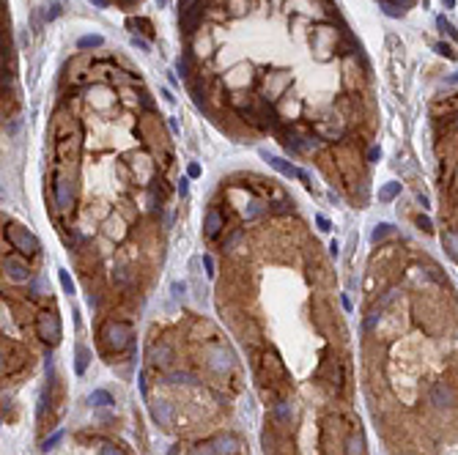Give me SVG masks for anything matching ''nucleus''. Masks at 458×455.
<instances>
[{"label": "nucleus", "instance_id": "nucleus-1", "mask_svg": "<svg viewBox=\"0 0 458 455\" xmlns=\"http://www.w3.org/2000/svg\"><path fill=\"white\" fill-rule=\"evenodd\" d=\"M102 343L107 354H121L132 346V324L129 321H110L102 329Z\"/></svg>", "mask_w": 458, "mask_h": 455}, {"label": "nucleus", "instance_id": "nucleus-2", "mask_svg": "<svg viewBox=\"0 0 458 455\" xmlns=\"http://www.w3.org/2000/svg\"><path fill=\"white\" fill-rule=\"evenodd\" d=\"M6 239H9L11 250H17L20 255H25V258H36L39 250H42L39 239L30 233L28 228H22V225H9V228H6Z\"/></svg>", "mask_w": 458, "mask_h": 455}, {"label": "nucleus", "instance_id": "nucleus-3", "mask_svg": "<svg viewBox=\"0 0 458 455\" xmlns=\"http://www.w3.org/2000/svg\"><path fill=\"white\" fill-rule=\"evenodd\" d=\"M428 403L433 406V409H439V411H450L453 406L458 403V392H455V387L450 384V381H433L431 389H428Z\"/></svg>", "mask_w": 458, "mask_h": 455}, {"label": "nucleus", "instance_id": "nucleus-4", "mask_svg": "<svg viewBox=\"0 0 458 455\" xmlns=\"http://www.w3.org/2000/svg\"><path fill=\"white\" fill-rule=\"evenodd\" d=\"M52 197H55L58 211H69L71 206H74V181H71L69 175H55Z\"/></svg>", "mask_w": 458, "mask_h": 455}, {"label": "nucleus", "instance_id": "nucleus-5", "mask_svg": "<svg viewBox=\"0 0 458 455\" xmlns=\"http://www.w3.org/2000/svg\"><path fill=\"white\" fill-rule=\"evenodd\" d=\"M36 334L44 343L55 346V343L61 340V321H58V315H55V313H39V318H36Z\"/></svg>", "mask_w": 458, "mask_h": 455}, {"label": "nucleus", "instance_id": "nucleus-6", "mask_svg": "<svg viewBox=\"0 0 458 455\" xmlns=\"http://www.w3.org/2000/svg\"><path fill=\"white\" fill-rule=\"evenodd\" d=\"M3 271L6 274L11 277L14 283H30V274H33V271H30V263L25 261V255H6L3 258Z\"/></svg>", "mask_w": 458, "mask_h": 455}, {"label": "nucleus", "instance_id": "nucleus-7", "mask_svg": "<svg viewBox=\"0 0 458 455\" xmlns=\"http://www.w3.org/2000/svg\"><path fill=\"white\" fill-rule=\"evenodd\" d=\"M313 47H316L318 58L327 61L329 55L340 47V44H337V33H335V30H329V28H318L316 33H313Z\"/></svg>", "mask_w": 458, "mask_h": 455}, {"label": "nucleus", "instance_id": "nucleus-8", "mask_svg": "<svg viewBox=\"0 0 458 455\" xmlns=\"http://www.w3.org/2000/svg\"><path fill=\"white\" fill-rule=\"evenodd\" d=\"M148 411H151V420H154L157 425H162V428L173 425V406L167 401H162V398H154V401L148 403Z\"/></svg>", "mask_w": 458, "mask_h": 455}, {"label": "nucleus", "instance_id": "nucleus-9", "mask_svg": "<svg viewBox=\"0 0 458 455\" xmlns=\"http://www.w3.org/2000/svg\"><path fill=\"white\" fill-rule=\"evenodd\" d=\"M206 365H208V370H214L217 376H225V373L231 370V354L225 348H212L208 351V359H206Z\"/></svg>", "mask_w": 458, "mask_h": 455}, {"label": "nucleus", "instance_id": "nucleus-10", "mask_svg": "<svg viewBox=\"0 0 458 455\" xmlns=\"http://www.w3.org/2000/svg\"><path fill=\"white\" fill-rule=\"evenodd\" d=\"M222 228H225V217L220 214V209H208L206 211V217H203V236L206 239H217L222 233Z\"/></svg>", "mask_w": 458, "mask_h": 455}, {"label": "nucleus", "instance_id": "nucleus-11", "mask_svg": "<svg viewBox=\"0 0 458 455\" xmlns=\"http://www.w3.org/2000/svg\"><path fill=\"white\" fill-rule=\"evenodd\" d=\"M261 156L266 159V162L275 167V170L280 173V175H285V179H294V175H299V170L291 165V162H285L283 156H275V154H266V151H261Z\"/></svg>", "mask_w": 458, "mask_h": 455}, {"label": "nucleus", "instance_id": "nucleus-12", "mask_svg": "<svg viewBox=\"0 0 458 455\" xmlns=\"http://www.w3.org/2000/svg\"><path fill=\"white\" fill-rule=\"evenodd\" d=\"M148 359L154 365H167L173 359V348L167 346V343H154V346L148 348Z\"/></svg>", "mask_w": 458, "mask_h": 455}, {"label": "nucleus", "instance_id": "nucleus-13", "mask_svg": "<svg viewBox=\"0 0 458 455\" xmlns=\"http://www.w3.org/2000/svg\"><path fill=\"white\" fill-rule=\"evenodd\" d=\"M214 447H217V455H236L239 452V442L234 436H217L212 439Z\"/></svg>", "mask_w": 458, "mask_h": 455}, {"label": "nucleus", "instance_id": "nucleus-14", "mask_svg": "<svg viewBox=\"0 0 458 455\" xmlns=\"http://www.w3.org/2000/svg\"><path fill=\"white\" fill-rule=\"evenodd\" d=\"M272 417H275L277 425H288V422H291V417H294L291 403H288V401H277L275 409H272Z\"/></svg>", "mask_w": 458, "mask_h": 455}, {"label": "nucleus", "instance_id": "nucleus-15", "mask_svg": "<svg viewBox=\"0 0 458 455\" xmlns=\"http://www.w3.org/2000/svg\"><path fill=\"white\" fill-rule=\"evenodd\" d=\"M381 318H384V310H381V307H373L371 313L365 315V321H362V332H365V334L376 332V329H379V324H381Z\"/></svg>", "mask_w": 458, "mask_h": 455}, {"label": "nucleus", "instance_id": "nucleus-16", "mask_svg": "<svg viewBox=\"0 0 458 455\" xmlns=\"http://www.w3.org/2000/svg\"><path fill=\"white\" fill-rule=\"evenodd\" d=\"M88 362H91V351H88L85 346H77L74 348V370H77V376H83V373L88 370Z\"/></svg>", "mask_w": 458, "mask_h": 455}, {"label": "nucleus", "instance_id": "nucleus-17", "mask_svg": "<svg viewBox=\"0 0 458 455\" xmlns=\"http://www.w3.org/2000/svg\"><path fill=\"white\" fill-rule=\"evenodd\" d=\"M88 403H91V406H99V409H107V406H112L116 401H112V395L107 392V389H93V392L88 395Z\"/></svg>", "mask_w": 458, "mask_h": 455}, {"label": "nucleus", "instance_id": "nucleus-18", "mask_svg": "<svg viewBox=\"0 0 458 455\" xmlns=\"http://www.w3.org/2000/svg\"><path fill=\"white\" fill-rule=\"evenodd\" d=\"M346 455H365V439H362V433H351L346 439Z\"/></svg>", "mask_w": 458, "mask_h": 455}, {"label": "nucleus", "instance_id": "nucleus-19", "mask_svg": "<svg viewBox=\"0 0 458 455\" xmlns=\"http://www.w3.org/2000/svg\"><path fill=\"white\" fill-rule=\"evenodd\" d=\"M104 38L99 33H88V36H80L77 38V50H96V47H102Z\"/></svg>", "mask_w": 458, "mask_h": 455}, {"label": "nucleus", "instance_id": "nucleus-20", "mask_svg": "<svg viewBox=\"0 0 458 455\" xmlns=\"http://www.w3.org/2000/svg\"><path fill=\"white\" fill-rule=\"evenodd\" d=\"M398 192H400V184H398V181H390V184H384V187L379 189V203H390Z\"/></svg>", "mask_w": 458, "mask_h": 455}, {"label": "nucleus", "instance_id": "nucleus-21", "mask_svg": "<svg viewBox=\"0 0 458 455\" xmlns=\"http://www.w3.org/2000/svg\"><path fill=\"white\" fill-rule=\"evenodd\" d=\"M387 236H392V225H387V222H379V225L373 228V233H371V242L379 244V242H384Z\"/></svg>", "mask_w": 458, "mask_h": 455}, {"label": "nucleus", "instance_id": "nucleus-22", "mask_svg": "<svg viewBox=\"0 0 458 455\" xmlns=\"http://www.w3.org/2000/svg\"><path fill=\"white\" fill-rule=\"evenodd\" d=\"M167 384H195V376H189L184 370H173L167 373Z\"/></svg>", "mask_w": 458, "mask_h": 455}, {"label": "nucleus", "instance_id": "nucleus-23", "mask_svg": "<svg viewBox=\"0 0 458 455\" xmlns=\"http://www.w3.org/2000/svg\"><path fill=\"white\" fill-rule=\"evenodd\" d=\"M379 3H381V9H384V14H387V17H392V19L404 17V9H400V6H395L392 0H379Z\"/></svg>", "mask_w": 458, "mask_h": 455}, {"label": "nucleus", "instance_id": "nucleus-24", "mask_svg": "<svg viewBox=\"0 0 458 455\" xmlns=\"http://www.w3.org/2000/svg\"><path fill=\"white\" fill-rule=\"evenodd\" d=\"M189 455H217V447H214V442H200L189 450Z\"/></svg>", "mask_w": 458, "mask_h": 455}, {"label": "nucleus", "instance_id": "nucleus-25", "mask_svg": "<svg viewBox=\"0 0 458 455\" xmlns=\"http://www.w3.org/2000/svg\"><path fill=\"white\" fill-rule=\"evenodd\" d=\"M61 11H63V9H61V3H55V0H52V3H47V6H44V11H42V14H44V19H47V22H52V19H58V17H61Z\"/></svg>", "mask_w": 458, "mask_h": 455}, {"label": "nucleus", "instance_id": "nucleus-26", "mask_svg": "<svg viewBox=\"0 0 458 455\" xmlns=\"http://www.w3.org/2000/svg\"><path fill=\"white\" fill-rule=\"evenodd\" d=\"M129 28H140V33H146V36H154V25H151L148 19H143V17H138V19H129Z\"/></svg>", "mask_w": 458, "mask_h": 455}, {"label": "nucleus", "instance_id": "nucleus-27", "mask_svg": "<svg viewBox=\"0 0 458 455\" xmlns=\"http://www.w3.org/2000/svg\"><path fill=\"white\" fill-rule=\"evenodd\" d=\"M228 9H231V14H234V17H242V14L250 9V0H231Z\"/></svg>", "mask_w": 458, "mask_h": 455}, {"label": "nucleus", "instance_id": "nucleus-28", "mask_svg": "<svg viewBox=\"0 0 458 455\" xmlns=\"http://www.w3.org/2000/svg\"><path fill=\"white\" fill-rule=\"evenodd\" d=\"M61 439H63V430H55L52 436H47L44 442H42V452H50L55 444H61Z\"/></svg>", "mask_w": 458, "mask_h": 455}, {"label": "nucleus", "instance_id": "nucleus-29", "mask_svg": "<svg viewBox=\"0 0 458 455\" xmlns=\"http://www.w3.org/2000/svg\"><path fill=\"white\" fill-rule=\"evenodd\" d=\"M58 280H61V285H63V291H66L69 296H71V293H74V283H71V277H69V271H66V269H61V271H58Z\"/></svg>", "mask_w": 458, "mask_h": 455}, {"label": "nucleus", "instance_id": "nucleus-30", "mask_svg": "<svg viewBox=\"0 0 458 455\" xmlns=\"http://www.w3.org/2000/svg\"><path fill=\"white\" fill-rule=\"evenodd\" d=\"M176 71H179L181 77H189V58L187 55H179V58H176Z\"/></svg>", "mask_w": 458, "mask_h": 455}, {"label": "nucleus", "instance_id": "nucleus-31", "mask_svg": "<svg viewBox=\"0 0 458 455\" xmlns=\"http://www.w3.org/2000/svg\"><path fill=\"white\" fill-rule=\"evenodd\" d=\"M436 25H439V30H442V33H447L450 38H458V30H455L453 25H450V22H447L445 17H439V19H436Z\"/></svg>", "mask_w": 458, "mask_h": 455}, {"label": "nucleus", "instance_id": "nucleus-32", "mask_svg": "<svg viewBox=\"0 0 458 455\" xmlns=\"http://www.w3.org/2000/svg\"><path fill=\"white\" fill-rule=\"evenodd\" d=\"M170 291H173V299H184V296H187V283L173 280L170 283Z\"/></svg>", "mask_w": 458, "mask_h": 455}, {"label": "nucleus", "instance_id": "nucleus-33", "mask_svg": "<svg viewBox=\"0 0 458 455\" xmlns=\"http://www.w3.org/2000/svg\"><path fill=\"white\" fill-rule=\"evenodd\" d=\"M379 156H381V148L379 146H371V148H368V154H365V162L373 165V162H379Z\"/></svg>", "mask_w": 458, "mask_h": 455}, {"label": "nucleus", "instance_id": "nucleus-34", "mask_svg": "<svg viewBox=\"0 0 458 455\" xmlns=\"http://www.w3.org/2000/svg\"><path fill=\"white\" fill-rule=\"evenodd\" d=\"M112 280H118V283H129V280H132V274H129V271H126L124 266H118L116 271H112Z\"/></svg>", "mask_w": 458, "mask_h": 455}, {"label": "nucleus", "instance_id": "nucleus-35", "mask_svg": "<svg viewBox=\"0 0 458 455\" xmlns=\"http://www.w3.org/2000/svg\"><path fill=\"white\" fill-rule=\"evenodd\" d=\"M99 455H124L121 447H116V444H102L99 447Z\"/></svg>", "mask_w": 458, "mask_h": 455}, {"label": "nucleus", "instance_id": "nucleus-36", "mask_svg": "<svg viewBox=\"0 0 458 455\" xmlns=\"http://www.w3.org/2000/svg\"><path fill=\"white\" fill-rule=\"evenodd\" d=\"M200 261H203V269H206V274H208V277H214V274H217V269H214V258H212V255H203V258H200Z\"/></svg>", "mask_w": 458, "mask_h": 455}, {"label": "nucleus", "instance_id": "nucleus-37", "mask_svg": "<svg viewBox=\"0 0 458 455\" xmlns=\"http://www.w3.org/2000/svg\"><path fill=\"white\" fill-rule=\"evenodd\" d=\"M414 222H417V228H420V230H425V233H431V230H433L431 220H428V217H423V214H420V217H417Z\"/></svg>", "mask_w": 458, "mask_h": 455}, {"label": "nucleus", "instance_id": "nucleus-38", "mask_svg": "<svg viewBox=\"0 0 458 455\" xmlns=\"http://www.w3.org/2000/svg\"><path fill=\"white\" fill-rule=\"evenodd\" d=\"M436 52H442V55H445V58H450V61L455 58L453 47H450V44H445V42H442V44H436Z\"/></svg>", "mask_w": 458, "mask_h": 455}, {"label": "nucleus", "instance_id": "nucleus-39", "mask_svg": "<svg viewBox=\"0 0 458 455\" xmlns=\"http://www.w3.org/2000/svg\"><path fill=\"white\" fill-rule=\"evenodd\" d=\"M132 47H138V50H143V52L151 50V44L146 42V38H140V36H132Z\"/></svg>", "mask_w": 458, "mask_h": 455}, {"label": "nucleus", "instance_id": "nucleus-40", "mask_svg": "<svg viewBox=\"0 0 458 455\" xmlns=\"http://www.w3.org/2000/svg\"><path fill=\"white\" fill-rule=\"evenodd\" d=\"M316 225H318V230H329V228H332V222H329L324 214H316Z\"/></svg>", "mask_w": 458, "mask_h": 455}, {"label": "nucleus", "instance_id": "nucleus-41", "mask_svg": "<svg viewBox=\"0 0 458 455\" xmlns=\"http://www.w3.org/2000/svg\"><path fill=\"white\" fill-rule=\"evenodd\" d=\"M176 189H179L181 197H187V192H189V179H179V187H176Z\"/></svg>", "mask_w": 458, "mask_h": 455}, {"label": "nucleus", "instance_id": "nucleus-42", "mask_svg": "<svg viewBox=\"0 0 458 455\" xmlns=\"http://www.w3.org/2000/svg\"><path fill=\"white\" fill-rule=\"evenodd\" d=\"M198 175H200V165L192 162V165L187 167V179H198Z\"/></svg>", "mask_w": 458, "mask_h": 455}, {"label": "nucleus", "instance_id": "nucleus-43", "mask_svg": "<svg viewBox=\"0 0 458 455\" xmlns=\"http://www.w3.org/2000/svg\"><path fill=\"white\" fill-rule=\"evenodd\" d=\"M162 96H165V102H167V105H173V102H176V96L170 93V88H162Z\"/></svg>", "mask_w": 458, "mask_h": 455}, {"label": "nucleus", "instance_id": "nucleus-44", "mask_svg": "<svg viewBox=\"0 0 458 455\" xmlns=\"http://www.w3.org/2000/svg\"><path fill=\"white\" fill-rule=\"evenodd\" d=\"M88 3L96 6V9H107V3H110V0H88Z\"/></svg>", "mask_w": 458, "mask_h": 455}, {"label": "nucleus", "instance_id": "nucleus-45", "mask_svg": "<svg viewBox=\"0 0 458 455\" xmlns=\"http://www.w3.org/2000/svg\"><path fill=\"white\" fill-rule=\"evenodd\" d=\"M337 250H340V244H337V242H332V244H329V252H332L335 258H337Z\"/></svg>", "mask_w": 458, "mask_h": 455}, {"label": "nucleus", "instance_id": "nucleus-46", "mask_svg": "<svg viewBox=\"0 0 458 455\" xmlns=\"http://www.w3.org/2000/svg\"><path fill=\"white\" fill-rule=\"evenodd\" d=\"M340 302H343V307H346V310H351V299L346 296V293H343V296H340Z\"/></svg>", "mask_w": 458, "mask_h": 455}, {"label": "nucleus", "instance_id": "nucleus-47", "mask_svg": "<svg viewBox=\"0 0 458 455\" xmlns=\"http://www.w3.org/2000/svg\"><path fill=\"white\" fill-rule=\"evenodd\" d=\"M167 3H170V0H157V6H159V9H165Z\"/></svg>", "mask_w": 458, "mask_h": 455}, {"label": "nucleus", "instance_id": "nucleus-48", "mask_svg": "<svg viewBox=\"0 0 458 455\" xmlns=\"http://www.w3.org/2000/svg\"><path fill=\"white\" fill-rule=\"evenodd\" d=\"M442 3H445L447 9H453V3H455V0H442Z\"/></svg>", "mask_w": 458, "mask_h": 455}, {"label": "nucleus", "instance_id": "nucleus-49", "mask_svg": "<svg viewBox=\"0 0 458 455\" xmlns=\"http://www.w3.org/2000/svg\"><path fill=\"white\" fill-rule=\"evenodd\" d=\"M450 83H458V71H455V74H453V77H450Z\"/></svg>", "mask_w": 458, "mask_h": 455}]
</instances>
